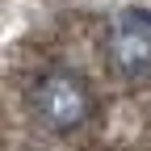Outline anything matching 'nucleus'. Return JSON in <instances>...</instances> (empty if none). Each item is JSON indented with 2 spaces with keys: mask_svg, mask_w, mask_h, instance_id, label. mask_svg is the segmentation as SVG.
Returning a JSON list of instances; mask_svg holds the SVG:
<instances>
[{
  "mask_svg": "<svg viewBox=\"0 0 151 151\" xmlns=\"http://www.w3.org/2000/svg\"><path fill=\"white\" fill-rule=\"evenodd\" d=\"M105 59L122 80H143L151 76V13L126 9L105 29Z\"/></svg>",
  "mask_w": 151,
  "mask_h": 151,
  "instance_id": "2",
  "label": "nucleus"
},
{
  "mask_svg": "<svg viewBox=\"0 0 151 151\" xmlns=\"http://www.w3.org/2000/svg\"><path fill=\"white\" fill-rule=\"evenodd\" d=\"M29 113L55 134H76L97 113L92 84L71 67H42L29 80Z\"/></svg>",
  "mask_w": 151,
  "mask_h": 151,
  "instance_id": "1",
  "label": "nucleus"
}]
</instances>
